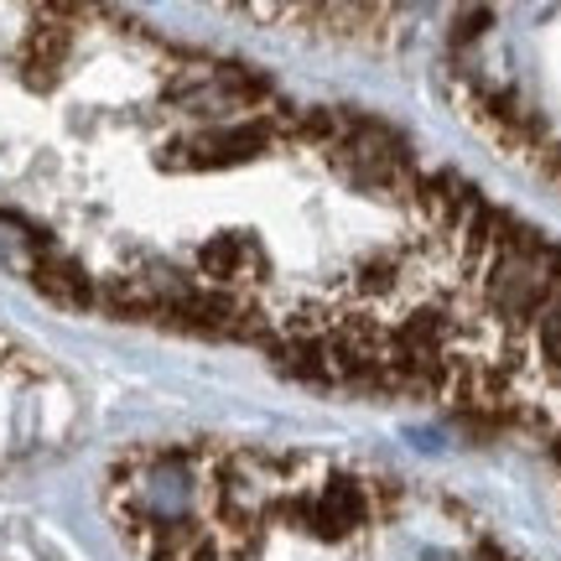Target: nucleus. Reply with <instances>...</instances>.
<instances>
[{
	"label": "nucleus",
	"instance_id": "obj_1",
	"mask_svg": "<svg viewBox=\"0 0 561 561\" xmlns=\"http://www.w3.org/2000/svg\"><path fill=\"white\" fill-rule=\"evenodd\" d=\"M561 271L551 244L536 240V229H515L504 240L500 261L489 271V301L500 307L504 318H530V312H546V301L557 297Z\"/></svg>",
	"mask_w": 561,
	"mask_h": 561
},
{
	"label": "nucleus",
	"instance_id": "obj_2",
	"mask_svg": "<svg viewBox=\"0 0 561 561\" xmlns=\"http://www.w3.org/2000/svg\"><path fill=\"white\" fill-rule=\"evenodd\" d=\"M333 157L364 187H396V178L405 172V140L380 121H359L333 140Z\"/></svg>",
	"mask_w": 561,
	"mask_h": 561
},
{
	"label": "nucleus",
	"instance_id": "obj_3",
	"mask_svg": "<svg viewBox=\"0 0 561 561\" xmlns=\"http://www.w3.org/2000/svg\"><path fill=\"white\" fill-rule=\"evenodd\" d=\"M271 146V125H219V130H198L172 146L167 167H187V172H214V167H234V161L261 157Z\"/></svg>",
	"mask_w": 561,
	"mask_h": 561
},
{
	"label": "nucleus",
	"instance_id": "obj_4",
	"mask_svg": "<svg viewBox=\"0 0 561 561\" xmlns=\"http://www.w3.org/2000/svg\"><path fill=\"white\" fill-rule=\"evenodd\" d=\"M26 276L37 280V291L53 297L58 307H73V312H79V307L94 301V280L83 276V265L73 261V255H62V250H47V244H42L37 255L26 261Z\"/></svg>",
	"mask_w": 561,
	"mask_h": 561
},
{
	"label": "nucleus",
	"instance_id": "obj_5",
	"mask_svg": "<svg viewBox=\"0 0 561 561\" xmlns=\"http://www.w3.org/2000/svg\"><path fill=\"white\" fill-rule=\"evenodd\" d=\"M198 261H203V271H208V276L234 280V276H240V265H244V261H261V250L244 240V234H219V240L203 244Z\"/></svg>",
	"mask_w": 561,
	"mask_h": 561
},
{
	"label": "nucleus",
	"instance_id": "obj_6",
	"mask_svg": "<svg viewBox=\"0 0 561 561\" xmlns=\"http://www.w3.org/2000/svg\"><path fill=\"white\" fill-rule=\"evenodd\" d=\"M541 354L551 364H561V286H557V297L546 301V312H541Z\"/></svg>",
	"mask_w": 561,
	"mask_h": 561
},
{
	"label": "nucleus",
	"instance_id": "obj_7",
	"mask_svg": "<svg viewBox=\"0 0 561 561\" xmlns=\"http://www.w3.org/2000/svg\"><path fill=\"white\" fill-rule=\"evenodd\" d=\"M551 453H557V462H561V437H557V447H551Z\"/></svg>",
	"mask_w": 561,
	"mask_h": 561
}]
</instances>
